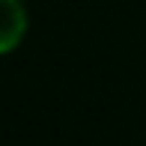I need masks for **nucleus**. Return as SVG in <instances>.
Wrapping results in <instances>:
<instances>
[{
	"label": "nucleus",
	"instance_id": "1",
	"mask_svg": "<svg viewBox=\"0 0 146 146\" xmlns=\"http://www.w3.org/2000/svg\"><path fill=\"white\" fill-rule=\"evenodd\" d=\"M27 33V9L21 0H0V48L9 54Z\"/></svg>",
	"mask_w": 146,
	"mask_h": 146
}]
</instances>
